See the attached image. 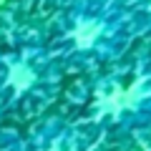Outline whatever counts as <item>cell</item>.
Instances as JSON below:
<instances>
[{
	"label": "cell",
	"instance_id": "cell-4",
	"mask_svg": "<svg viewBox=\"0 0 151 151\" xmlns=\"http://www.w3.org/2000/svg\"><path fill=\"white\" fill-rule=\"evenodd\" d=\"M149 10H151V0H149Z\"/></svg>",
	"mask_w": 151,
	"mask_h": 151
},
{
	"label": "cell",
	"instance_id": "cell-1",
	"mask_svg": "<svg viewBox=\"0 0 151 151\" xmlns=\"http://www.w3.org/2000/svg\"><path fill=\"white\" fill-rule=\"evenodd\" d=\"M103 30H106V23L98 20V18H83L73 25L70 30V38H73V43L78 50H91L93 45L101 40Z\"/></svg>",
	"mask_w": 151,
	"mask_h": 151
},
{
	"label": "cell",
	"instance_id": "cell-2",
	"mask_svg": "<svg viewBox=\"0 0 151 151\" xmlns=\"http://www.w3.org/2000/svg\"><path fill=\"white\" fill-rule=\"evenodd\" d=\"M35 78H38L35 68H33L30 63H25V60H18V63H10L5 81L15 93H23V91H28V88H33Z\"/></svg>",
	"mask_w": 151,
	"mask_h": 151
},
{
	"label": "cell",
	"instance_id": "cell-3",
	"mask_svg": "<svg viewBox=\"0 0 151 151\" xmlns=\"http://www.w3.org/2000/svg\"><path fill=\"white\" fill-rule=\"evenodd\" d=\"M45 151H73V149H68V146H63V144H58V141H55V144H53V146H48Z\"/></svg>",
	"mask_w": 151,
	"mask_h": 151
}]
</instances>
